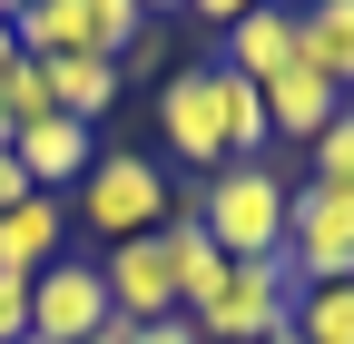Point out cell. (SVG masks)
<instances>
[{
    "mask_svg": "<svg viewBox=\"0 0 354 344\" xmlns=\"http://www.w3.org/2000/svg\"><path fill=\"white\" fill-rule=\"evenodd\" d=\"M10 157H20L30 197H69L88 167H99V128H79V118H39V128H20V138H10Z\"/></svg>",
    "mask_w": 354,
    "mask_h": 344,
    "instance_id": "8",
    "label": "cell"
},
{
    "mask_svg": "<svg viewBox=\"0 0 354 344\" xmlns=\"http://www.w3.org/2000/svg\"><path fill=\"white\" fill-rule=\"evenodd\" d=\"M158 138H167L177 167L216 178V167H236V157H266L276 128H266V89L256 79H236L227 59H187L158 89Z\"/></svg>",
    "mask_w": 354,
    "mask_h": 344,
    "instance_id": "1",
    "label": "cell"
},
{
    "mask_svg": "<svg viewBox=\"0 0 354 344\" xmlns=\"http://www.w3.org/2000/svg\"><path fill=\"white\" fill-rule=\"evenodd\" d=\"M295 334L305 344H354V285H305L295 295Z\"/></svg>",
    "mask_w": 354,
    "mask_h": 344,
    "instance_id": "16",
    "label": "cell"
},
{
    "mask_svg": "<svg viewBox=\"0 0 354 344\" xmlns=\"http://www.w3.org/2000/svg\"><path fill=\"white\" fill-rule=\"evenodd\" d=\"M109 285H99V256H59V266H39L30 276V334L39 344H88V334H109Z\"/></svg>",
    "mask_w": 354,
    "mask_h": 344,
    "instance_id": "6",
    "label": "cell"
},
{
    "mask_svg": "<svg viewBox=\"0 0 354 344\" xmlns=\"http://www.w3.org/2000/svg\"><path fill=\"white\" fill-rule=\"evenodd\" d=\"M88 344H128V325H109V334H88Z\"/></svg>",
    "mask_w": 354,
    "mask_h": 344,
    "instance_id": "22",
    "label": "cell"
},
{
    "mask_svg": "<svg viewBox=\"0 0 354 344\" xmlns=\"http://www.w3.org/2000/svg\"><path fill=\"white\" fill-rule=\"evenodd\" d=\"M344 108H354V99L335 89L325 69H305V59H295L286 79H266V128H276V138H305V148H315V138H325Z\"/></svg>",
    "mask_w": 354,
    "mask_h": 344,
    "instance_id": "9",
    "label": "cell"
},
{
    "mask_svg": "<svg viewBox=\"0 0 354 344\" xmlns=\"http://www.w3.org/2000/svg\"><path fill=\"white\" fill-rule=\"evenodd\" d=\"M30 334V276H0V344Z\"/></svg>",
    "mask_w": 354,
    "mask_h": 344,
    "instance_id": "18",
    "label": "cell"
},
{
    "mask_svg": "<svg viewBox=\"0 0 354 344\" xmlns=\"http://www.w3.org/2000/svg\"><path fill=\"white\" fill-rule=\"evenodd\" d=\"M39 79H50V108L79 118V128H99V118L118 108V89H128L109 59H39Z\"/></svg>",
    "mask_w": 354,
    "mask_h": 344,
    "instance_id": "14",
    "label": "cell"
},
{
    "mask_svg": "<svg viewBox=\"0 0 354 344\" xmlns=\"http://www.w3.org/2000/svg\"><path fill=\"white\" fill-rule=\"evenodd\" d=\"M216 59H227L236 79H256V89H266V79H286V69H295V10H246Z\"/></svg>",
    "mask_w": 354,
    "mask_h": 344,
    "instance_id": "11",
    "label": "cell"
},
{
    "mask_svg": "<svg viewBox=\"0 0 354 344\" xmlns=\"http://www.w3.org/2000/svg\"><path fill=\"white\" fill-rule=\"evenodd\" d=\"M295 295H305V285H295L286 246H276V256H256V266L227 276V295L197 315V334H207V344H266V334H286V325H295Z\"/></svg>",
    "mask_w": 354,
    "mask_h": 344,
    "instance_id": "5",
    "label": "cell"
},
{
    "mask_svg": "<svg viewBox=\"0 0 354 344\" xmlns=\"http://www.w3.org/2000/svg\"><path fill=\"white\" fill-rule=\"evenodd\" d=\"M128 344H207L187 315H167V325H128Z\"/></svg>",
    "mask_w": 354,
    "mask_h": 344,
    "instance_id": "19",
    "label": "cell"
},
{
    "mask_svg": "<svg viewBox=\"0 0 354 344\" xmlns=\"http://www.w3.org/2000/svg\"><path fill=\"white\" fill-rule=\"evenodd\" d=\"M69 207H79V227H88V236L128 246V236H158V227L177 217V187H167V167H158V157H138V148H99V167L69 187Z\"/></svg>",
    "mask_w": 354,
    "mask_h": 344,
    "instance_id": "3",
    "label": "cell"
},
{
    "mask_svg": "<svg viewBox=\"0 0 354 344\" xmlns=\"http://www.w3.org/2000/svg\"><path fill=\"white\" fill-rule=\"evenodd\" d=\"M20 197H30V178H20V157H10V148H0V217H10V207H20Z\"/></svg>",
    "mask_w": 354,
    "mask_h": 344,
    "instance_id": "20",
    "label": "cell"
},
{
    "mask_svg": "<svg viewBox=\"0 0 354 344\" xmlns=\"http://www.w3.org/2000/svg\"><path fill=\"white\" fill-rule=\"evenodd\" d=\"M20 344H39V334H20Z\"/></svg>",
    "mask_w": 354,
    "mask_h": 344,
    "instance_id": "24",
    "label": "cell"
},
{
    "mask_svg": "<svg viewBox=\"0 0 354 344\" xmlns=\"http://www.w3.org/2000/svg\"><path fill=\"white\" fill-rule=\"evenodd\" d=\"M295 59L325 69L335 89L354 99V0H315V10H295Z\"/></svg>",
    "mask_w": 354,
    "mask_h": 344,
    "instance_id": "13",
    "label": "cell"
},
{
    "mask_svg": "<svg viewBox=\"0 0 354 344\" xmlns=\"http://www.w3.org/2000/svg\"><path fill=\"white\" fill-rule=\"evenodd\" d=\"M148 39V10L138 0H88V59H109L118 79H128V50Z\"/></svg>",
    "mask_w": 354,
    "mask_h": 344,
    "instance_id": "15",
    "label": "cell"
},
{
    "mask_svg": "<svg viewBox=\"0 0 354 344\" xmlns=\"http://www.w3.org/2000/svg\"><path fill=\"white\" fill-rule=\"evenodd\" d=\"M266 344H305V334H295V325H286V334H266Z\"/></svg>",
    "mask_w": 354,
    "mask_h": 344,
    "instance_id": "23",
    "label": "cell"
},
{
    "mask_svg": "<svg viewBox=\"0 0 354 344\" xmlns=\"http://www.w3.org/2000/svg\"><path fill=\"white\" fill-rule=\"evenodd\" d=\"M305 178H315V187H344V197H354V108L325 128L315 148H305Z\"/></svg>",
    "mask_w": 354,
    "mask_h": 344,
    "instance_id": "17",
    "label": "cell"
},
{
    "mask_svg": "<svg viewBox=\"0 0 354 344\" xmlns=\"http://www.w3.org/2000/svg\"><path fill=\"white\" fill-rule=\"evenodd\" d=\"M10 39L20 59H88V0H20Z\"/></svg>",
    "mask_w": 354,
    "mask_h": 344,
    "instance_id": "12",
    "label": "cell"
},
{
    "mask_svg": "<svg viewBox=\"0 0 354 344\" xmlns=\"http://www.w3.org/2000/svg\"><path fill=\"white\" fill-rule=\"evenodd\" d=\"M286 266L295 285H354V197L305 178L286 197Z\"/></svg>",
    "mask_w": 354,
    "mask_h": 344,
    "instance_id": "4",
    "label": "cell"
},
{
    "mask_svg": "<svg viewBox=\"0 0 354 344\" xmlns=\"http://www.w3.org/2000/svg\"><path fill=\"white\" fill-rule=\"evenodd\" d=\"M286 178H276V157H236V167H216V178L187 197V217L216 236V256L227 266H256V256H276L286 246Z\"/></svg>",
    "mask_w": 354,
    "mask_h": 344,
    "instance_id": "2",
    "label": "cell"
},
{
    "mask_svg": "<svg viewBox=\"0 0 354 344\" xmlns=\"http://www.w3.org/2000/svg\"><path fill=\"white\" fill-rule=\"evenodd\" d=\"M99 285H109V315L118 325H167L177 315V266H167V227L158 236H128L99 256Z\"/></svg>",
    "mask_w": 354,
    "mask_h": 344,
    "instance_id": "7",
    "label": "cell"
},
{
    "mask_svg": "<svg viewBox=\"0 0 354 344\" xmlns=\"http://www.w3.org/2000/svg\"><path fill=\"white\" fill-rule=\"evenodd\" d=\"M10 59H20V39H10V10H0V69H10Z\"/></svg>",
    "mask_w": 354,
    "mask_h": 344,
    "instance_id": "21",
    "label": "cell"
},
{
    "mask_svg": "<svg viewBox=\"0 0 354 344\" xmlns=\"http://www.w3.org/2000/svg\"><path fill=\"white\" fill-rule=\"evenodd\" d=\"M69 217H59V197H20L10 217H0V276H39V266H59V246Z\"/></svg>",
    "mask_w": 354,
    "mask_h": 344,
    "instance_id": "10",
    "label": "cell"
}]
</instances>
